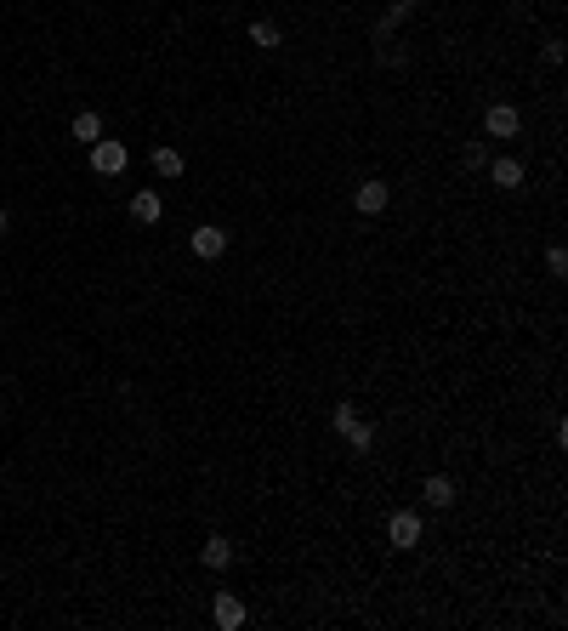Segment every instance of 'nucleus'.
Segmentation results:
<instances>
[{"label": "nucleus", "mask_w": 568, "mask_h": 631, "mask_svg": "<svg viewBox=\"0 0 568 631\" xmlns=\"http://www.w3.org/2000/svg\"><path fill=\"white\" fill-rule=\"evenodd\" d=\"M125 165H131V154H125L120 137H97L91 142V171L97 177H125Z\"/></svg>", "instance_id": "1"}, {"label": "nucleus", "mask_w": 568, "mask_h": 631, "mask_svg": "<svg viewBox=\"0 0 568 631\" xmlns=\"http://www.w3.org/2000/svg\"><path fill=\"white\" fill-rule=\"evenodd\" d=\"M523 131V114L512 109V102H489L483 109V137H495V142H512Z\"/></svg>", "instance_id": "2"}, {"label": "nucleus", "mask_w": 568, "mask_h": 631, "mask_svg": "<svg viewBox=\"0 0 568 631\" xmlns=\"http://www.w3.org/2000/svg\"><path fill=\"white\" fill-rule=\"evenodd\" d=\"M387 205H392V182H381V177H364L359 188H352V210H359V217H381Z\"/></svg>", "instance_id": "3"}, {"label": "nucleus", "mask_w": 568, "mask_h": 631, "mask_svg": "<svg viewBox=\"0 0 568 631\" xmlns=\"http://www.w3.org/2000/svg\"><path fill=\"white\" fill-rule=\"evenodd\" d=\"M387 540L398 546V552H415V546H420V512H409V507L392 512L387 518Z\"/></svg>", "instance_id": "4"}, {"label": "nucleus", "mask_w": 568, "mask_h": 631, "mask_svg": "<svg viewBox=\"0 0 568 631\" xmlns=\"http://www.w3.org/2000/svg\"><path fill=\"white\" fill-rule=\"evenodd\" d=\"M188 245H194V257H199V262H217L222 250H227V228L205 222V228H194V239H188Z\"/></svg>", "instance_id": "5"}, {"label": "nucleus", "mask_w": 568, "mask_h": 631, "mask_svg": "<svg viewBox=\"0 0 568 631\" xmlns=\"http://www.w3.org/2000/svg\"><path fill=\"white\" fill-rule=\"evenodd\" d=\"M483 171H489V182L500 188V194H517V188H523V177H529V171H523V160H489V165H483Z\"/></svg>", "instance_id": "6"}, {"label": "nucleus", "mask_w": 568, "mask_h": 631, "mask_svg": "<svg viewBox=\"0 0 568 631\" xmlns=\"http://www.w3.org/2000/svg\"><path fill=\"white\" fill-rule=\"evenodd\" d=\"M210 620H217V631H239L245 626V603L234 592H217V603H210Z\"/></svg>", "instance_id": "7"}, {"label": "nucleus", "mask_w": 568, "mask_h": 631, "mask_svg": "<svg viewBox=\"0 0 568 631\" xmlns=\"http://www.w3.org/2000/svg\"><path fill=\"white\" fill-rule=\"evenodd\" d=\"M159 217H165L159 194H154V188H137V194H131V222H137V228H154Z\"/></svg>", "instance_id": "8"}, {"label": "nucleus", "mask_w": 568, "mask_h": 631, "mask_svg": "<svg viewBox=\"0 0 568 631\" xmlns=\"http://www.w3.org/2000/svg\"><path fill=\"white\" fill-rule=\"evenodd\" d=\"M199 563H205L210 575H222L227 563H234V540H227V535H210V540L199 546Z\"/></svg>", "instance_id": "9"}, {"label": "nucleus", "mask_w": 568, "mask_h": 631, "mask_svg": "<svg viewBox=\"0 0 568 631\" xmlns=\"http://www.w3.org/2000/svg\"><path fill=\"white\" fill-rule=\"evenodd\" d=\"M420 500H427V507H455V478H444V472H432L427 483H420Z\"/></svg>", "instance_id": "10"}, {"label": "nucleus", "mask_w": 568, "mask_h": 631, "mask_svg": "<svg viewBox=\"0 0 568 631\" xmlns=\"http://www.w3.org/2000/svg\"><path fill=\"white\" fill-rule=\"evenodd\" d=\"M250 46H262V52H279V46H284V29L273 24V17H256V24H250Z\"/></svg>", "instance_id": "11"}, {"label": "nucleus", "mask_w": 568, "mask_h": 631, "mask_svg": "<svg viewBox=\"0 0 568 631\" xmlns=\"http://www.w3.org/2000/svg\"><path fill=\"white\" fill-rule=\"evenodd\" d=\"M342 438L352 444V455H370V450H375V421H364V415H359V421H352V427H347Z\"/></svg>", "instance_id": "12"}, {"label": "nucleus", "mask_w": 568, "mask_h": 631, "mask_svg": "<svg viewBox=\"0 0 568 631\" xmlns=\"http://www.w3.org/2000/svg\"><path fill=\"white\" fill-rule=\"evenodd\" d=\"M69 131H74V137H80V142H86V149H91V142L102 137V114H97V109H80Z\"/></svg>", "instance_id": "13"}, {"label": "nucleus", "mask_w": 568, "mask_h": 631, "mask_svg": "<svg viewBox=\"0 0 568 631\" xmlns=\"http://www.w3.org/2000/svg\"><path fill=\"white\" fill-rule=\"evenodd\" d=\"M188 171V160L177 154V149H154V177H165V182H177Z\"/></svg>", "instance_id": "14"}, {"label": "nucleus", "mask_w": 568, "mask_h": 631, "mask_svg": "<svg viewBox=\"0 0 568 631\" xmlns=\"http://www.w3.org/2000/svg\"><path fill=\"white\" fill-rule=\"evenodd\" d=\"M460 165H467V171H483V165H489V142H467V149H460Z\"/></svg>", "instance_id": "15"}, {"label": "nucleus", "mask_w": 568, "mask_h": 631, "mask_svg": "<svg viewBox=\"0 0 568 631\" xmlns=\"http://www.w3.org/2000/svg\"><path fill=\"white\" fill-rule=\"evenodd\" d=\"M545 273H552V279H563V273H568V250H563V245L545 250Z\"/></svg>", "instance_id": "16"}, {"label": "nucleus", "mask_w": 568, "mask_h": 631, "mask_svg": "<svg viewBox=\"0 0 568 631\" xmlns=\"http://www.w3.org/2000/svg\"><path fill=\"white\" fill-rule=\"evenodd\" d=\"M0 234H6V210H0Z\"/></svg>", "instance_id": "17"}]
</instances>
